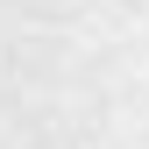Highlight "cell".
Returning a JSON list of instances; mask_svg holds the SVG:
<instances>
[{
	"instance_id": "obj_1",
	"label": "cell",
	"mask_w": 149,
	"mask_h": 149,
	"mask_svg": "<svg viewBox=\"0 0 149 149\" xmlns=\"http://www.w3.org/2000/svg\"><path fill=\"white\" fill-rule=\"evenodd\" d=\"M0 149H149V0H0Z\"/></svg>"
}]
</instances>
